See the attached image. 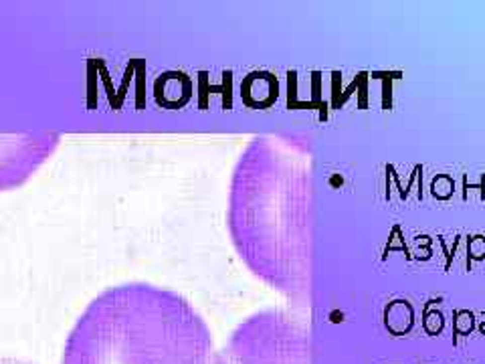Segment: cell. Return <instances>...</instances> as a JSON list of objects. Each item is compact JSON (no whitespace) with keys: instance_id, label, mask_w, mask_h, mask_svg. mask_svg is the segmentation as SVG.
I'll return each instance as SVG.
<instances>
[{"instance_id":"6da1fadb","label":"cell","mask_w":485,"mask_h":364,"mask_svg":"<svg viewBox=\"0 0 485 364\" xmlns=\"http://www.w3.org/2000/svg\"><path fill=\"white\" fill-rule=\"evenodd\" d=\"M63 364H210V340L176 293L124 283L85 308L67 336Z\"/></svg>"},{"instance_id":"7a4b0ae2","label":"cell","mask_w":485,"mask_h":364,"mask_svg":"<svg viewBox=\"0 0 485 364\" xmlns=\"http://www.w3.org/2000/svg\"><path fill=\"white\" fill-rule=\"evenodd\" d=\"M293 330L279 318L247 324L233 340L223 364H299Z\"/></svg>"},{"instance_id":"3957f363","label":"cell","mask_w":485,"mask_h":364,"mask_svg":"<svg viewBox=\"0 0 485 364\" xmlns=\"http://www.w3.org/2000/svg\"><path fill=\"white\" fill-rule=\"evenodd\" d=\"M59 140L55 132L0 134V192L24 184L53 156Z\"/></svg>"},{"instance_id":"277c9868","label":"cell","mask_w":485,"mask_h":364,"mask_svg":"<svg viewBox=\"0 0 485 364\" xmlns=\"http://www.w3.org/2000/svg\"><path fill=\"white\" fill-rule=\"evenodd\" d=\"M0 364H28V362H22V360H16V358H8V356H0Z\"/></svg>"}]
</instances>
